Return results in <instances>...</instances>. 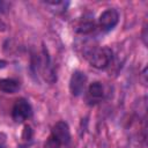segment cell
Wrapping results in <instances>:
<instances>
[{
    "instance_id": "3",
    "label": "cell",
    "mask_w": 148,
    "mask_h": 148,
    "mask_svg": "<svg viewBox=\"0 0 148 148\" xmlns=\"http://www.w3.org/2000/svg\"><path fill=\"white\" fill-rule=\"evenodd\" d=\"M32 114V108L30 103L25 98H18L13 109H12V117L15 123H23L24 120L29 119Z\"/></svg>"
},
{
    "instance_id": "4",
    "label": "cell",
    "mask_w": 148,
    "mask_h": 148,
    "mask_svg": "<svg viewBox=\"0 0 148 148\" xmlns=\"http://www.w3.org/2000/svg\"><path fill=\"white\" fill-rule=\"evenodd\" d=\"M119 21V13L114 8H108L105 9L98 17V25L103 31H110L112 30Z\"/></svg>"
},
{
    "instance_id": "5",
    "label": "cell",
    "mask_w": 148,
    "mask_h": 148,
    "mask_svg": "<svg viewBox=\"0 0 148 148\" xmlns=\"http://www.w3.org/2000/svg\"><path fill=\"white\" fill-rule=\"evenodd\" d=\"M86 83H87L86 74L81 71H74L71 76V80H69V90H71L72 95L80 96L84 91Z\"/></svg>"
},
{
    "instance_id": "8",
    "label": "cell",
    "mask_w": 148,
    "mask_h": 148,
    "mask_svg": "<svg viewBox=\"0 0 148 148\" xmlns=\"http://www.w3.org/2000/svg\"><path fill=\"white\" fill-rule=\"evenodd\" d=\"M6 139H7L6 134L5 133H0V148H5V146H6Z\"/></svg>"
},
{
    "instance_id": "2",
    "label": "cell",
    "mask_w": 148,
    "mask_h": 148,
    "mask_svg": "<svg viewBox=\"0 0 148 148\" xmlns=\"http://www.w3.org/2000/svg\"><path fill=\"white\" fill-rule=\"evenodd\" d=\"M50 139L60 147L68 146L71 142V132H69L68 124L62 120L56 123L51 130Z\"/></svg>"
},
{
    "instance_id": "1",
    "label": "cell",
    "mask_w": 148,
    "mask_h": 148,
    "mask_svg": "<svg viewBox=\"0 0 148 148\" xmlns=\"http://www.w3.org/2000/svg\"><path fill=\"white\" fill-rule=\"evenodd\" d=\"M86 57L92 67L97 69H105L111 65L113 53L111 49L103 46V47H94L89 50Z\"/></svg>"
},
{
    "instance_id": "7",
    "label": "cell",
    "mask_w": 148,
    "mask_h": 148,
    "mask_svg": "<svg viewBox=\"0 0 148 148\" xmlns=\"http://www.w3.org/2000/svg\"><path fill=\"white\" fill-rule=\"evenodd\" d=\"M20 89V83L15 79H0V90L6 94H14Z\"/></svg>"
},
{
    "instance_id": "6",
    "label": "cell",
    "mask_w": 148,
    "mask_h": 148,
    "mask_svg": "<svg viewBox=\"0 0 148 148\" xmlns=\"http://www.w3.org/2000/svg\"><path fill=\"white\" fill-rule=\"evenodd\" d=\"M104 96V89L101 82H92L90 83L87 92V101L90 105L97 104L103 99Z\"/></svg>"
},
{
    "instance_id": "9",
    "label": "cell",
    "mask_w": 148,
    "mask_h": 148,
    "mask_svg": "<svg viewBox=\"0 0 148 148\" xmlns=\"http://www.w3.org/2000/svg\"><path fill=\"white\" fill-rule=\"evenodd\" d=\"M6 64H7V62H6L5 60H0V68H3V67L6 66Z\"/></svg>"
}]
</instances>
